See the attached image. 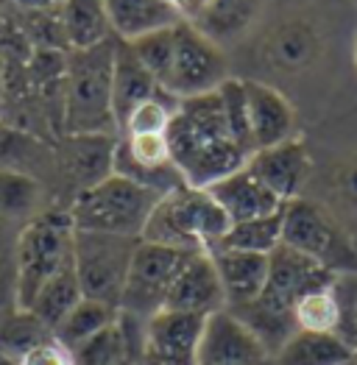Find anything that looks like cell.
Wrapping results in <instances>:
<instances>
[{
    "instance_id": "cell-9",
    "label": "cell",
    "mask_w": 357,
    "mask_h": 365,
    "mask_svg": "<svg viewBox=\"0 0 357 365\" xmlns=\"http://www.w3.org/2000/svg\"><path fill=\"white\" fill-rule=\"evenodd\" d=\"M198 254V251H196ZM193 257V251H181L171 245H156L140 240L131 257V268L120 293V312L146 324L162 307L176 282L178 271Z\"/></svg>"
},
{
    "instance_id": "cell-4",
    "label": "cell",
    "mask_w": 357,
    "mask_h": 365,
    "mask_svg": "<svg viewBox=\"0 0 357 365\" xmlns=\"http://www.w3.org/2000/svg\"><path fill=\"white\" fill-rule=\"evenodd\" d=\"M229 217L207 190L178 187L162 195L143 229L146 243L171 245L181 251H212L229 232Z\"/></svg>"
},
{
    "instance_id": "cell-42",
    "label": "cell",
    "mask_w": 357,
    "mask_h": 365,
    "mask_svg": "<svg viewBox=\"0 0 357 365\" xmlns=\"http://www.w3.org/2000/svg\"><path fill=\"white\" fill-rule=\"evenodd\" d=\"M355 59H357V45H355Z\"/></svg>"
},
{
    "instance_id": "cell-34",
    "label": "cell",
    "mask_w": 357,
    "mask_h": 365,
    "mask_svg": "<svg viewBox=\"0 0 357 365\" xmlns=\"http://www.w3.org/2000/svg\"><path fill=\"white\" fill-rule=\"evenodd\" d=\"M36 204V184L26 173L0 170V210L9 215L31 212Z\"/></svg>"
},
{
    "instance_id": "cell-6",
    "label": "cell",
    "mask_w": 357,
    "mask_h": 365,
    "mask_svg": "<svg viewBox=\"0 0 357 365\" xmlns=\"http://www.w3.org/2000/svg\"><path fill=\"white\" fill-rule=\"evenodd\" d=\"M282 245L304 254L332 274H357V248L332 215L310 201L293 198L282 212Z\"/></svg>"
},
{
    "instance_id": "cell-27",
    "label": "cell",
    "mask_w": 357,
    "mask_h": 365,
    "mask_svg": "<svg viewBox=\"0 0 357 365\" xmlns=\"http://www.w3.org/2000/svg\"><path fill=\"white\" fill-rule=\"evenodd\" d=\"M254 9H257V0H212L209 9L193 26L221 45V39L238 36L248 26V20L254 17Z\"/></svg>"
},
{
    "instance_id": "cell-18",
    "label": "cell",
    "mask_w": 357,
    "mask_h": 365,
    "mask_svg": "<svg viewBox=\"0 0 357 365\" xmlns=\"http://www.w3.org/2000/svg\"><path fill=\"white\" fill-rule=\"evenodd\" d=\"M156 95H168V92L159 90L154 76L134 56L131 45L118 39L115 64H112V112H115V123H118V134L123 120L131 115V109Z\"/></svg>"
},
{
    "instance_id": "cell-20",
    "label": "cell",
    "mask_w": 357,
    "mask_h": 365,
    "mask_svg": "<svg viewBox=\"0 0 357 365\" xmlns=\"http://www.w3.org/2000/svg\"><path fill=\"white\" fill-rule=\"evenodd\" d=\"M104 6H106L109 29L123 42L181 23L176 9L168 0H104Z\"/></svg>"
},
{
    "instance_id": "cell-19",
    "label": "cell",
    "mask_w": 357,
    "mask_h": 365,
    "mask_svg": "<svg viewBox=\"0 0 357 365\" xmlns=\"http://www.w3.org/2000/svg\"><path fill=\"white\" fill-rule=\"evenodd\" d=\"M118 137L112 134H76L61 153V170L76 182V192L87 190L112 173V153Z\"/></svg>"
},
{
    "instance_id": "cell-11",
    "label": "cell",
    "mask_w": 357,
    "mask_h": 365,
    "mask_svg": "<svg viewBox=\"0 0 357 365\" xmlns=\"http://www.w3.org/2000/svg\"><path fill=\"white\" fill-rule=\"evenodd\" d=\"M198 365H273V354L232 309H221L204 321Z\"/></svg>"
},
{
    "instance_id": "cell-24",
    "label": "cell",
    "mask_w": 357,
    "mask_h": 365,
    "mask_svg": "<svg viewBox=\"0 0 357 365\" xmlns=\"http://www.w3.org/2000/svg\"><path fill=\"white\" fill-rule=\"evenodd\" d=\"M84 296H81V284H79V276H76V268H73V259L59 268L56 274L51 276L39 293L34 296V302L29 304V309L54 332L64 321V315L79 304Z\"/></svg>"
},
{
    "instance_id": "cell-36",
    "label": "cell",
    "mask_w": 357,
    "mask_h": 365,
    "mask_svg": "<svg viewBox=\"0 0 357 365\" xmlns=\"http://www.w3.org/2000/svg\"><path fill=\"white\" fill-rule=\"evenodd\" d=\"M168 3L176 9V14L184 23H196V20L209 9L212 0H168Z\"/></svg>"
},
{
    "instance_id": "cell-30",
    "label": "cell",
    "mask_w": 357,
    "mask_h": 365,
    "mask_svg": "<svg viewBox=\"0 0 357 365\" xmlns=\"http://www.w3.org/2000/svg\"><path fill=\"white\" fill-rule=\"evenodd\" d=\"M51 335L54 332L31 309H20L17 315H11L0 324V351L20 365V360L29 354L31 349H36Z\"/></svg>"
},
{
    "instance_id": "cell-25",
    "label": "cell",
    "mask_w": 357,
    "mask_h": 365,
    "mask_svg": "<svg viewBox=\"0 0 357 365\" xmlns=\"http://www.w3.org/2000/svg\"><path fill=\"white\" fill-rule=\"evenodd\" d=\"M118 318L120 309L115 304L95 302V299H81L79 304L64 315V321H61L59 327L54 329V337L61 340L67 349H76V346H81L92 335H98L101 329L112 327Z\"/></svg>"
},
{
    "instance_id": "cell-10",
    "label": "cell",
    "mask_w": 357,
    "mask_h": 365,
    "mask_svg": "<svg viewBox=\"0 0 357 365\" xmlns=\"http://www.w3.org/2000/svg\"><path fill=\"white\" fill-rule=\"evenodd\" d=\"M229 78V61L221 45L193 23H176V51L165 92L176 101L215 92Z\"/></svg>"
},
{
    "instance_id": "cell-12",
    "label": "cell",
    "mask_w": 357,
    "mask_h": 365,
    "mask_svg": "<svg viewBox=\"0 0 357 365\" xmlns=\"http://www.w3.org/2000/svg\"><path fill=\"white\" fill-rule=\"evenodd\" d=\"M201 315L159 309L143 329V354L146 360L168 365H198V343L204 332Z\"/></svg>"
},
{
    "instance_id": "cell-7",
    "label": "cell",
    "mask_w": 357,
    "mask_h": 365,
    "mask_svg": "<svg viewBox=\"0 0 357 365\" xmlns=\"http://www.w3.org/2000/svg\"><path fill=\"white\" fill-rule=\"evenodd\" d=\"M73 220L67 212L34 217L17 240V304L29 309L39 287L73 259Z\"/></svg>"
},
{
    "instance_id": "cell-38",
    "label": "cell",
    "mask_w": 357,
    "mask_h": 365,
    "mask_svg": "<svg viewBox=\"0 0 357 365\" xmlns=\"http://www.w3.org/2000/svg\"><path fill=\"white\" fill-rule=\"evenodd\" d=\"M343 192H349V198L357 201V162L343 173Z\"/></svg>"
},
{
    "instance_id": "cell-41",
    "label": "cell",
    "mask_w": 357,
    "mask_h": 365,
    "mask_svg": "<svg viewBox=\"0 0 357 365\" xmlns=\"http://www.w3.org/2000/svg\"><path fill=\"white\" fill-rule=\"evenodd\" d=\"M0 101H3V76H0Z\"/></svg>"
},
{
    "instance_id": "cell-33",
    "label": "cell",
    "mask_w": 357,
    "mask_h": 365,
    "mask_svg": "<svg viewBox=\"0 0 357 365\" xmlns=\"http://www.w3.org/2000/svg\"><path fill=\"white\" fill-rule=\"evenodd\" d=\"M332 290L341 307V321L335 335L346 340L357 351V274H338L332 282Z\"/></svg>"
},
{
    "instance_id": "cell-16",
    "label": "cell",
    "mask_w": 357,
    "mask_h": 365,
    "mask_svg": "<svg viewBox=\"0 0 357 365\" xmlns=\"http://www.w3.org/2000/svg\"><path fill=\"white\" fill-rule=\"evenodd\" d=\"M207 192L218 201V207L226 212L229 223H243L251 217H266V215L279 212L285 204L260 182L246 165L229 173L226 179L207 187Z\"/></svg>"
},
{
    "instance_id": "cell-32",
    "label": "cell",
    "mask_w": 357,
    "mask_h": 365,
    "mask_svg": "<svg viewBox=\"0 0 357 365\" xmlns=\"http://www.w3.org/2000/svg\"><path fill=\"white\" fill-rule=\"evenodd\" d=\"M218 98L223 106V118L229 125V134L235 137L243 151L254 153V143H251V128H248V106H246V90H243V78H226L218 87Z\"/></svg>"
},
{
    "instance_id": "cell-37",
    "label": "cell",
    "mask_w": 357,
    "mask_h": 365,
    "mask_svg": "<svg viewBox=\"0 0 357 365\" xmlns=\"http://www.w3.org/2000/svg\"><path fill=\"white\" fill-rule=\"evenodd\" d=\"M14 6L26 9V11H36V14H51V11H59V6L64 0H11Z\"/></svg>"
},
{
    "instance_id": "cell-31",
    "label": "cell",
    "mask_w": 357,
    "mask_h": 365,
    "mask_svg": "<svg viewBox=\"0 0 357 365\" xmlns=\"http://www.w3.org/2000/svg\"><path fill=\"white\" fill-rule=\"evenodd\" d=\"M176 98L171 95H156L143 101L140 106L131 109V115L123 120L120 125V137H137V134H165L171 118H174V109H176Z\"/></svg>"
},
{
    "instance_id": "cell-39",
    "label": "cell",
    "mask_w": 357,
    "mask_h": 365,
    "mask_svg": "<svg viewBox=\"0 0 357 365\" xmlns=\"http://www.w3.org/2000/svg\"><path fill=\"white\" fill-rule=\"evenodd\" d=\"M0 365H17V363H14V360H11V357H6V354H3V351H0Z\"/></svg>"
},
{
    "instance_id": "cell-8",
    "label": "cell",
    "mask_w": 357,
    "mask_h": 365,
    "mask_svg": "<svg viewBox=\"0 0 357 365\" xmlns=\"http://www.w3.org/2000/svg\"><path fill=\"white\" fill-rule=\"evenodd\" d=\"M137 243H140L137 237H118V235L76 229L73 232V268L81 284V296L118 307Z\"/></svg>"
},
{
    "instance_id": "cell-26",
    "label": "cell",
    "mask_w": 357,
    "mask_h": 365,
    "mask_svg": "<svg viewBox=\"0 0 357 365\" xmlns=\"http://www.w3.org/2000/svg\"><path fill=\"white\" fill-rule=\"evenodd\" d=\"M282 212H285V207L279 212L266 215V217H251V220H243V223H232L218 245L221 248L251 251V254H271L273 248L282 245Z\"/></svg>"
},
{
    "instance_id": "cell-21",
    "label": "cell",
    "mask_w": 357,
    "mask_h": 365,
    "mask_svg": "<svg viewBox=\"0 0 357 365\" xmlns=\"http://www.w3.org/2000/svg\"><path fill=\"white\" fill-rule=\"evenodd\" d=\"M357 351L332 332H293L273 354V365H352Z\"/></svg>"
},
{
    "instance_id": "cell-1",
    "label": "cell",
    "mask_w": 357,
    "mask_h": 365,
    "mask_svg": "<svg viewBox=\"0 0 357 365\" xmlns=\"http://www.w3.org/2000/svg\"><path fill=\"white\" fill-rule=\"evenodd\" d=\"M165 137L184 184L196 190H207L248 162V153L229 134L218 90L178 101Z\"/></svg>"
},
{
    "instance_id": "cell-13",
    "label": "cell",
    "mask_w": 357,
    "mask_h": 365,
    "mask_svg": "<svg viewBox=\"0 0 357 365\" xmlns=\"http://www.w3.org/2000/svg\"><path fill=\"white\" fill-rule=\"evenodd\" d=\"M246 168L266 184L282 204H288L293 198H301V190L313 173V159H310L307 145L298 137H291L279 145L254 151L248 156Z\"/></svg>"
},
{
    "instance_id": "cell-2",
    "label": "cell",
    "mask_w": 357,
    "mask_h": 365,
    "mask_svg": "<svg viewBox=\"0 0 357 365\" xmlns=\"http://www.w3.org/2000/svg\"><path fill=\"white\" fill-rule=\"evenodd\" d=\"M335 276L338 274L321 268L304 254H298L288 245H279L268 254V282L263 293L251 304H243L232 312L263 340V346L271 354H276L296 332L293 309L298 299L310 290L332 284Z\"/></svg>"
},
{
    "instance_id": "cell-17",
    "label": "cell",
    "mask_w": 357,
    "mask_h": 365,
    "mask_svg": "<svg viewBox=\"0 0 357 365\" xmlns=\"http://www.w3.org/2000/svg\"><path fill=\"white\" fill-rule=\"evenodd\" d=\"M209 257L226 293V309L251 304L263 293L268 282V254H251V251L218 245L209 251Z\"/></svg>"
},
{
    "instance_id": "cell-35",
    "label": "cell",
    "mask_w": 357,
    "mask_h": 365,
    "mask_svg": "<svg viewBox=\"0 0 357 365\" xmlns=\"http://www.w3.org/2000/svg\"><path fill=\"white\" fill-rule=\"evenodd\" d=\"M20 365H76V360H73V351L61 340L51 335L36 349H31L29 354L20 360Z\"/></svg>"
},
{
    "instance_id": "cell-3",
    "label": "cell",
    "mask_w": 357,
    "mask_h": 365,
    "mask_svg": "<svg viewBox=\"0 0 357 365\" xmlns=\"http://www.w3.org/2000/svg\"><path fill=\"white\" fill-rule=\"evenodd\" d=\"M115 45L118 36L87 51H70L64 59V128L70 137L118 134L112 112Z\"/></svg>"
},
{
    "instance_id": "cell-23",
    "label": "cell",
    "mask_w": 357,
    "mask_h": 365,
    "mask_svg": "<svg viewBox=\"0 0 357 365\" xmlns=\"http://www.w3.org/2000/svg\"><path fill=\"white\" fill-rule=\"evenodd\" d=\"M76 365H137L140 363V349L131 346L129 321L120 315L118 321L98 335L84 340L81 346L70 349Z\"/></svg>"
},
{
    "instance_id": "cell-44",
    "label": "cell",
    "mask_w": 357,
    "mask_h": 365,
    "mask_svg": "<svg viewBox=\"0 0 357 365\" xmlns=\"http://www.w3.org/2000/svg\"><path fill=\"white\" fill-rule=\"evenodd\" d=\"M355 3H357V0H355Z\"/></svg>"
},
{
    "instance_id": "cell-29",
    "label": "cell",
    "mask_w": 357,
    "mask_h": 365,
    "mask_svg": "<svg viewBox=\"0 0 357 365\" xmlns=\"http://www.w3.org/2000/svg\"><path fill=\"white\" fill-rule=\"evenodd\" d=\"M338 321H341V307H338L332 284L304 293L293 309L296 332H332L335 335Z\"/></svg>"
},
{
    "instance_id": "cell-40",
    "label": "cell",
    "mask_w": 357,
    "mask_h": 365,
    "mask_svg": "<svg viewBox=\"0 0 357 365\" xmlns=\"http://www.w3.org/2000/svg\"><path fill=\"white\" fill-rule=\"evenodd\" d=\"M137 365H168V363H156V360H146V357H140V363Z\"/></svg>"
},
{
    "instance_id": "cell-28",
    "label": "cell",
    "mask_w": 357,
    "mask_h": 365,
    "mask_svg": "<svg viewBox=\"0 0 357 365\" xmlns=\"http://www.w3.org/2000/svg\"><path fill=\"white\" fill-rule=\"evenodd\" d=\"M129 45H131L134 56L140 59V64L154 76L159 90L165 92L168 78H171V67H174V51H176V26L151 31L146 36L131 39Z\"/></svg>"
},
{
    "instance_id": "cell-22",
    "label": "cell",
    "mask_w": 357,
    "mask_h": 365,
    "mask_svg": "<svg viewBox=\"0 0 357 365\" xmlns=\"http://www.w3.org/2000/svg\"><path fill=\"white\" fill-rule=\"evenodd\" d=\"M59 26L70 51H87L115 36L104 0H64L59 6Z\"/></svg>"
},
{
    "instance_id": "cell-15",
    "label": "cell",
    "mask_w": 357,
    "mask_h": 365,
    "mask_svg": "<svg viewBox=\"0 0 357 365\" xmlns=\"http://www.w3.org/2000/svg\"><path fill=\"white\" fill-rule=\"evenodd\" d=\"M162 309L190 312V315H201V318H209L212 312L226 309V293H223L221 276L215 271L209 251H198L184 262Z\"/></svg>"
},
{
    "instance_id": "cell-43",
    "label": "cell",
    "mask_w": 357,
    "mask_h": 365,
    "mask_svg": "<svg viewBox=\"0 0 357 365\" xmlns=\"http://www.w3.org/2000/svg\"><path fill=\"white\" fill-rule=\"evenodd\" d=\"M355 363H357V360H355ZM355 363H352V365H355Z\"/></svg>"
},
{
    "instance_id": "cell-14",
    "label": "cell",
    "mask_w": 357,
    "mask_h": 365,
    "mask_svg": "<svg viewBox=\"0 0 357 365\" xmlns=\"http://www.w3.org/2000/svg\"><path fill=\"white\" fill-rule=\"evenodd\" d=\"M243 90H246L254 151L296 137V109L282 92L257 78H243Z\"/></svg>"
},
{
    "instance_id": "cell-5",
    "label": "cell",
    "mask_w": 357,
    "mask_h": 365,
    "mask_svg": "<svg viewBox=\"0 0 357 365\" xmlns=\"http://www.w3.org/2000/svg\"><path fill=\"white\" fill-rule=\"evenodd\" d=\"M159 198L162 195H156L149 187L109 173L98 184L76 192L67 215L73 220V229L140 240Z\"/></svg>"
}]
</instances>
